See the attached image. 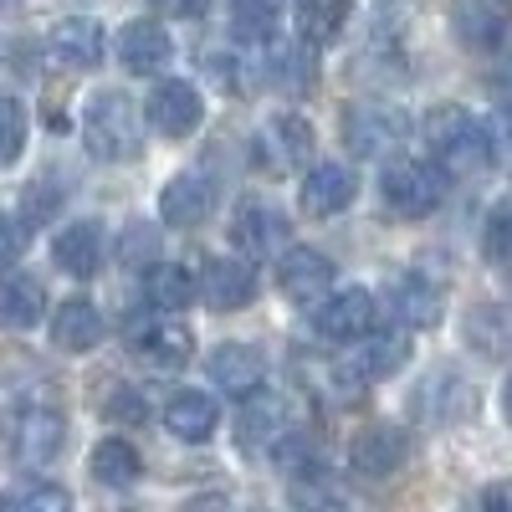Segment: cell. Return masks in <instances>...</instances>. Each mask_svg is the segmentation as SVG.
I'll return each mask as SVG.
<instances>
[{"label": "cell", "instance_id": "6", "mask_svg": "<svg viewBox=\"0 0 512 512\" xmlns=\"http://www.w3.org/2000/svg\"><path fill=\"white\" fill-rule=\"evenodd\" d=\"M410 134V118L400 108H384V103H364L344 118V139L359 159H384V154H395Z\"/></svg>", "mask_w": 512, "mask_h": 512}, {"label": "cell", "instance_id": "37", "mask_svg": "<svg viewBox=\"0 0 512 512\" xmlns=\"http://www.w3.org/2000/svg\"><path fill=\"white\" fill-rule=\"evenodd\" d=\"M21 507H41V512H62L72 497H67V487H52V482H31V487H21V497H16Z\"/></svg>", "mask_w": 512, "mask_h": 512}, {"label": "cell", "instance_id": "7", "mask_svg": "<svg viewBox=\"0 0 512 512\" xmlns=\"http://www.w3.org/2000/svg\"><path fill=\"white\" fill-rule=\"evenodd\" d=\"M144 118L154 123V134H164V139H190L195 128L205 123V103H200V93L190 88L185 77H169V82H159V88L149 93Z\"/></svg>", "mask_w": 512, "mask_h": 512}, {"label": "cell", "instance_id": "12", "mask_svg": "<svg viewBox=\"0 0 512 512\" xmlns=\"http://www.w3.org/2000/svg\"><path fill=\"white\" fill-rule=\"evenodd\" d=\"M231 236H236V246L251 256V262H267V256H282V246H287L292 226H287V216H282L277 205L251 200V205H241V210H236Z\"/></svg>", "mask_w": 512, "mask_h": 512}, {"label": "cell", "instance_id": "40", "mask_svg": "<svg viewBox=\"0 0 512 512\" xmlns=\"http://www.w3.org/2000/svg\"><path fill=\"white\" fill-rule=\"evenodd\" d=\"M164 11H175V16H200L205 11V0H159Z\"/></svg>", "mask_w": 512, "mask_h": 512}, {"label": "cell", "instance_id": "18", "mask_svg": "<svg viewBox=\"0 0 512 512\" xmlns=\"http://www.w3.org/2000/svg\"><path fill=\"white\" fill-rule=\"evenodd\" d=\"M47 318V287L26 272H6L0 277V328L26 333Z\"/></svg>", "mask_w": 512, "mask_h": 512}, {"label": "cell", "instance_id": "24", "mask_svg": "<svg viewBox=\"0 0 512 512\" xmlns=\"http://www.w3.org/2000/svg\"><path fill=\"white\" fill-rule=\"evenodd\" d=\"M210 205H216V195H210V185L200 175H175L159 195V216H164V226H200L210 216Z\"/></svg>", "mask_w": 512, "mask_h": 512}, {"label": "cell", "instance_id": "39", "mask_svg": "<svg viewBox=\"0 0 512 512\" xmlns=\"http://www.w3.org/2000/svg\"><path fill=\"white\" fill-rule=\"evenodd\" d=\"M482 507H487V512H512V482H492V487L482 492Z\"/></svg>", "mask_w": 512, "mask_h": 512}, {"label": "cell", "instance_id": "19", "mask_svg": "<svg viewBox=\"0 0 512 512\" xmlns=\"http://www.w3.org/2000/svg\"><path fill=\"white\" fill-rule=\"evenodd\" d=\"M103 338V313L88 303V297H67V303L52 313V344L62 354H88Z\"/></svg>", "mask_w": 512, "mask_h": 512}, {"label": "cell", "instance_id": "29", "mask_svg": "<svg viewBox=\"0 0 512 512\" xmlns=\"http://www.w3.org/2000/svg\"><path fill=\"white\" fill-rule=\"evenodd\" d=\"M149 297H154V308L180 313V308H190V297H200V282L190 277V267L154 262V267H149Z\"/></svg>", "mask_w": 512, "mask_h": 512}, {"label": "cell", "instance_id": "27", "mask_svg": "<svg viewBox=\"0 0 512 512\" xmlns=\"http://www.w3.org/2000/svg\"><path fill=\"white\" fill-rule=\"evenodd\" d=\"M88 472H93V482H103V487H134L144 466H139V451H134V446L118 441V436H108V441L93 446Z\"/></svg>", "mask_w": 512, "mask_h": 512}, {"label": "cell", "instance_id": "17", "mask_svg": "<svg viewBox=\"0 0 512 512\" xmlns=\"http://www.w3.org/2000/svg\"><path fill=\"white\" fill-rule=\"evenodd\" d=\"M169 57H175V47H169V31H164L159 21H128V26L118 31V62H123L128 72H139V77L164 72Z\"/></svg>", "mask_w": 512, "mask_h": 512}, {"label": "cell", "instance_id": "11", "mask_svg": "<svg viewBox=\"0 0 512 512\" xmlns=\"http://www.w3.org/2000/svg\"><path fill=\"white\" fill-rule=\"evenodd\" d=\"M277 287L287 303H323L328 287H333V262L323 251H308V246H297V251H282V262H277Z\"/></svg>", "mask_w": 512, "mask_h": 512}, {"label": "cell", "instance_id": "21", "mask_svg": "<svg viewBox=\"0 0 512 512\" xmlns=\"http://www.w3.org/2000/svg\"><path fill=\"white\" fill-rule=\"evenodd\" d=\"M359 195L354 175L344 164H318L303 175V210L308 216H338V210H349Z\"/></svg>", "mask_w": 512, "mask_h": 512}, {"label": "cell", "instance_id": "22", "mask_svg": "<svg viewBox=\"0 0 512 512\" xmlns=\"http://www.w3.org/2000/svg\"><path fill=\"white\" fill-rule=\"evenodd\" d=\"M103 47H108L103 26L88 21V16H67V21L52 26V52H57V62H67V67H77V72L98 67V62H103Z\"/></svg>", "mask_w": 512, "mask_h": 512}, {"label": "cell", "instance_id": "1", "mask_svg": "<svg viewBox=\"0 0 512 512\" xmlns=\"http://www.w3.org/2000/svg\"><path fill=\"white\" fill-rule=\"evenodd\" d=\"M425 144H431V159L446 169V175L466 180V175H482L497 154V139L492 128L477 123L466 108L456 103H441L431 118H425Z\"/></svg>", "mask_w": 512, "mask_h": 512}, {"label": "cell", "instance_id": "41", "mask_svg": "<svg viewBox=\"0 0 512 512\" xmlns=\"http://www.w3.org/2000/svg\"><path fill=\"white\" fill-rule=\"evenodd\" d=\"M502 415H507V420H512V379H507V384H502Z\"/></svg>", "mask_w": 512, "mask_h": 512}, {"label": "cell", "instance_id": "26", "mask_svg": "<svg viewBox=\"0 0 512 512\" xmlns=\"http://www.w3.org/2000/svg\"><path fill=\"white\" fill-rule=\"evenodd\" d=\"M466 344L482 359H512V308L507 303H487L466 318Z\"/></svg>", "mask_w": 512, "mask_h": 512}, {"label": "cell", "instance_id": "5", "mask_svg": "<svg viewBox=\"0 0 512 512\" xmlns=\"http://www.w3.org/2000/svg\"><path fill=\"white\" fill-rule=\"evenodd\" d=\"M410 364V338L405 333H364L359 338V349L344 354V364H338V379L349 384V390H359V384H379V379H390Z\"/></svg>", "mask_w": 512, "mask_h": 512}, {"label": "cell", "instance_id": "28", "mask_svg": "<svg viewBox=\"0 0 512 512\" xmlns=\"http://www.w3.org/2000/svg\"><path fill=\"white\" fill-rule=\"evenodd\" d=\"M297 31L313 47H333L338 36L349 31V0H303L297 6Z\"/></svg>", "mask_w": 512, "mask_h": 512}, {"label": "cell", "instance_id": "10", "mask_svg": "<svg viewBox=\"0 0 512 512\" xmlns=\"http://www.w3.org/2000/svg\"><path fill=\"white\" fill-rule=\"evenodd\" d=\"M292 431H297V425H292V410H287L282 395H246V405L236 415V441L246 451H256V456L277 451Z\"/></svg>", "mask_w": 512, "mask_h": 512}, {"label": "cell", "instance_id": "34", "mask_svg": "<svg viewBox=\"0 0 512 512\" xmlns=\"http://www.w3.org/2000/svg\"><path fill=\"white\" fill-rule=\"evenodd\" d=\"M482 251H487V262H492V267L512 272V210H497V216L487 221Z\"/></svg>", "mask_w": 512, "mask_h": 512}, {"label": "cell", "instance_id": "42", "mask_svg": "<svg viewBox=\"0 0 512 512\" xmlns=\"http://www.w3.org/2000/svg\"><path fill=\"white\" fill-rule=\"evenodd\" d=\"M0 6H6V0H0Z\"/></svg>", "mask_w": 512, "mask_h": 512}, {"label": "cell", "instance_id": "8", "mask_svg": "<svg viewBox=\"0 0 512 512\" xmlns=\"http://www.w3.org/2000/svg\"><path fill=\"white\" fill-rule=\"evenodd\" d=\"M200 297H205V308H216V313L251 308V297H256L251 256H246V262H241V256H210V262L200 267Z\"/></svg>", "mask_w": 512, "mask_h": 512}, {"label": "cell", "instance_id": "2", "mask_svg": "<svg viewBox=\"0 0 512 512\" xmlns=\"http://www.w3.org/2000/svg\"><path fill=\"white\" fill-rule=\"evenodd\" d=\"M82 139L88 149L108 164H123L144 149V118H139V103L128 93H98L82 113Z\"/></svg>", "mask_w": 512, "mask_h": 512}, {"label": "cell", "instance_id": "31", "mask_svg": "<svg viewBox=\"0 0 512 512\" xmlns=\"http://www.w3.org/2000/svg\"><path fill=\"white\" fill-rule=\"evenodd\" d=\"M231 31L241 41L267 47V41L277 36V6H272V0H236V6H231Z\"/></svg>", "mask_w": 512, "mask_h": 512}, {"label": "cell", "instance_id": "33", "mask_svg": "<svg viewBox=\"0 0 512 512\" xmlns=\"http://www.w3.org/2000/svg\"><path fill=\"white\" fill-rule=\"evenodd\" d=\"M26 149V108L16 98H0V164H16Z\"/></svg>", "mask_w": 512, "mask_h": 512}, {"label": "cell", "instance_id": "4", "mask_svg": "<svg viewBox=\"0 0 512 512\" xmlns=\"http://www.w3.org/2000/svg\"><path fill=\"white\" fill-rule=\"evenodd\" d=\"M128 349H134L139 359H149L154 369H175L190 359L195 349V333L185 318H175L169 308H159L154 318H134L128 323Z\"/></svg>", "mask_w": 512, "mask_h": 512}, {"label": "cell", "instance_id": "25", "mask_svg": "<svg viewBox=\"0 0 512 512\" xmlns=\"http://www.w3.org/2000/svg\"><path fill=\"white\" fill-rule=\"evenodd\" d=\"M52 256H57V267H62L67 277H82V282L98 277V267H103V236H98V226H93V221L62 226Z\"/></svg>", "mask_w": 512, "mask_h": 512}, {"label": "cell", "instance_id": "23", "mask_svg": "<svg viewBox=\"0 0 512 512\" xmlns=\"http://www.w3.org/2000/svg\"><path fill=\"white\" fill-rule=\"evenodd\" d=\"M456 36L472 52H497L507 41V16L497 0H456Z\"/></svg>", "mask_w": 512, "mask_h": 512}, {"label": "cell", "instance_id": "38", "mask_svg": "<svg viewBox=\"0 0 512 512\" xmlns=\"http://www.w3.org/2000/svg\"><path fill=\"white\" fill-rule=\"evenodd\" d=\"M205 72H210V82H216V88H241V77H236V57H210L205 62Z\"/></svg>", "mask_w": 512, "mask_h": 512}, {"label": "cell", "instance_id": "43", "mask_svg": "<svg viewBox=\"0 0 512 512\" xmlns=\"http://www.w3.org/2000/svg\"><path fill=\"white\" fill-rule=\"evenodd\" d=\"M0 502H6V497H0Z\"/></svg>", "mask_w": 512, "mask_h": 512}, {"label": "cell", "instance_id": "32", "mask_svg": "<svg viewBox=\"0 0 512 512\" xmlns=\"http://www.w3.org/2000/svg\"><path fill=\"white\" fill-rule=\"evenodd\" d=\"M118 262H123V267H134V272L154 267V262H159V226H149V221L123 226V241H118Z\"/></svg>", "mask_w": 512, "mask_h": 512}, {"label": "cell", "instance_id": "9", "mask_svg": "<svg viewBox=\"0 0 512 512\" xmlns=\"http://www.w3.org/2000/svg\"><path fill=\"white\" fill-rule=\"evenodd\" d=\"M374 297L364 287H349V292H333L323 303H313V328L333 344H359V338L374 328Z\"/></svg>", "mask_w": 512, "mask_h": 512}, {"label": "cell", "instance_id": "35", "mask_svg": "<svg viewBox=\"0 0 512 512\" xmlns=\"http://www.w3.org/2000/svg\"><path fill=\"white\" fill-rule=\"evenodd\" d=\"M103 415H108L113 425H139V420L149 415V405H144L139 390H123V384H118V390L103 400Z\"/></svg>", "mask_w": 512, "mask_h": 512}, {"label": "cell", "instance_id": "16", "mask_svg": "<svg viewBox=\"0 0 512 512\" xmlns=\"http://www.w3.org/2000/svg\"><path fill=\"white\" fill-rule=\"evenodd\" d=\"M62 441H67V415H62L57 405H31V410H21V420H16V456H21V461L47 466V461L62 451Z\"/></svg>", "mask_w": 512, "mask_h": 512}, {"label": "cell", "instance_id": "36", "mask_svg": "<svg viewBox=\"0 0 512 512\" xmlns=\"http://www.w3.org/2000/svg\"><path fill=\"white\" fill-rule=\"evenodd\" d=\"M26 241H31L26 221H11V216H0V272H11V267L21 262Z\"/></svg>", "mask_w": 512, "mask_h": 512}, {"label": "cell", "instance_id": "3", "mask_svg": "<svg viewBox=\"0 0 512 512\" xmlns=\"http://www.w3.org/2000/svg\"><path fill=\"white\" fill-rule=\"evenodd\" d=\"M441 175L446 169L436 164H415V159H400V164H390L384 169V205L395 210V216H405V221H425L431 210L441 205V195H446V185H441Z\"/></svg>", "mask_w": 512, "mask_h": 512}, {"label": "cell", "instance_id": "30", "mask_svg": "<svg viewBox=\"0 0 512 512\" xmlns=\"http://www.w3.org/2000/svg\"><path fill=\"white\" fill-rule=\"evenodd\" d=\"M267 144H277V169H292V164H303L308 154H313V128L297 118V113H282V118H272V128L262 134Z\"/></svg>", "mask_w": 512, "mask_h": 512}, {"label": "cell", "instance_id": "20", "mask_svg": "<svg viewBox=\"0 0 512 512\" xmlns=\"http://www.w3.org/2000/svg\"><path fill=\"white\" fill-rule=\"evenodd\" d=\"M164 425H169V436H180L185 446H205L210 436H216V425H221V410L210 395L200 390H185L164 405Z\"/></svg>", "mask_w": 512, "mask_h": 512}, {"label": "cell", "instance_id": "13", "mask_svg": "<svg viewBox=\"0 0 512 512\" xmlns=\"http://www.w3.org/2000/svg\"><path fill=\"white\" fill-rule=\"evenodd\" d=\"M384 303H390V313L405 323V328H436L441 313H446V297L431 277L420 272H400L390 287H384Z\"/></svg>", "mask_w": 512, "mask_h": 512}, {"label": "cell", "instance_id": "14", "mask_svg": "<svg viewBox=\"0 0 512 512\" xmlns=\"http://www.w3.org/2000/svg\"><path fill=\"white\" fill-rule=\"evenodd\" d=\"M405 456H410V446H405V431H395V425H369V431H359L354 446H349V466L369 482L395 477L405 466Z\"/></svg>", "mask_w": 512, "mask_h": 512}, {"label": "cell", "instance_id": "15", "mask_svg": "<svg viewBox=\"0 0 512 512\" xmlns=\"http://www.w3.org/2000/svg\"><path fill=\"white\" fill-rule=\"evenodd\" d=\"M205 374H210V384H216V390H226V395L246 400V395L262 390V379H267V359L256 354L251 344H221V349H210Z\"/></svg>", "mask_w": 512, "mask_h": 512}]
</instances>
